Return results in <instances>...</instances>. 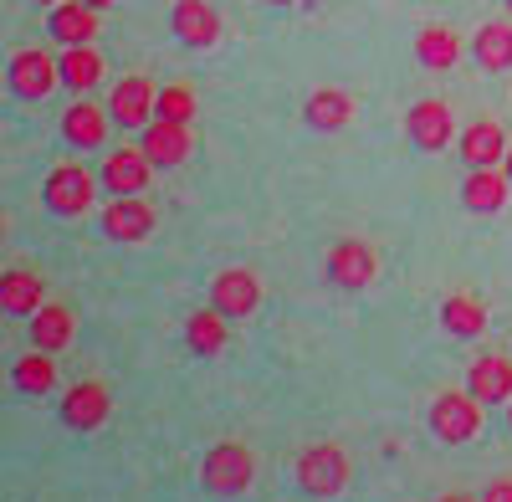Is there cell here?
<instances>
[{
	"label": "cell",
	"instance_id": "obj_1",
	"mask_svg": "<svg viewBox=\"0 0 512 502\" xmlns=\"http://www.w3.org/2000/svg\"><path fill=\"white\" fill-rule=\"evenodd\" d=\"M251 482H256V456H251V446L221 441V446L205 451V462H200V487H205V492L231 497V492H246Z\"/></svg>",
	"mask_w": 512,
	"mask_h": 502
},
{
	"label": "cell",
	"instance_id": "obj_2",
	"mask_svg": "<svg viewBox=\"0 0 512 502\" xmlns=\"http://www.w3.org/2000/svg\"><path fill=\"white\" fill-rule=\"evenodd\" d=\"M297 482H303V492H313V497H338L349 487V451L338 441L308 446L303 456H297Z\"/></svg>",
	"mask_w": 512,
	"mask_h": 502
},
{
	"label": "cell",
	"instance_id": "obj_3",
	"mask_svg": "<svg viewBox=\"0 0 512 502\" xmlns=\"http://www.w3.org/2000/svg\"><path fill=\"white\" fill-rule=\"evenodd\" d=\"M98 180L103 175H93V170H82V164H52V175H47V185H41V200H47V211L52 216H82L93 205V195H98Z\"/></svg>",
	"mask_w": 512,
	"mask_h": 502
},
{
	"label": "cell",
	"instance_id": "obj_4",
	"mask_svg": "<svg viewBox=\"0 0 512 502\" xmlns=\"http://www.w3.org/2000/svg\"><path fill=\"white\" fill-rule=\"evenodd\" d=\"M431 431L446 446H466L482 431V400L472 390H441L436 405H431Z\"/></svg>",
	"mask_w": 512,
	"mask_h": 502
},
{
	"label": "cell",
	"instance_id": "obj_5",
	"mask_svg": "<svg viewBox=\"0 0 512 502\" xmlns=\"http://www.w3.org/2000/svg\"><path fill=\"white\" fill-rule=\"evenodd\" d=\"M6 77H11V93L16 98H26V103H41L57 82H62V62L57 57H47L41 47H21L16 57H11V67H6Z\"/></svg>",
	"mask_w": 512,
	"mask_h": 502
},
{
	"label": "cell",
	"instance_id": "obj_6",
	"mask_svg": "<svg viewBox=\"0 0 512 502\" xmlns=\"http://www.w3.org/2000/svg\"><path fill=\"white\" fill-rule=\"evenodd\" d=\"M108 113L118 129H149V123L159 118V93H154V82L149 77H123L113 98H108Z\"/></svg>",
	"mask_w": 512,
	"mask_h": 502
},
{
	"label": "cell",
	"instance_id": "obj_7",
	"mask_svg": "<svg viewBox=\"0 0 512 502\" xmlns=\"http://www.w3.org/2000/svg\"><path fill=\"white\" fill-rule=\"evenodd\" d=\"M328 282L333 287H349V292H359V287H369L374 282V272H379V257H374V246L369 241H338L333 251H328Z\"/></svg>",
	"mask_w": 512,
	"mask_h": 502
},
{
	"label": "cell",
	"instance_id": "obj_8",
	"mask_svg": "<svg viewBox=\"0 0 512 502\" xmlns=\"http://www.w3.org/2000/svg\"><path fill=\"white\" fill-rule=\"evenodd\" d=\"M405 134H410V144H415V149H425V154H441V149L451 144V134H456L451 103H441V98H425V103H415V108H410V118H405Z\"/></svg>",
	"mask_w": 512,
	"mask_h": 502
},
{
	"label": "cell",
	"instance_id": "obj_9",
	"mask_svg": "<svg viewBox=\"0 0 512 502\" xmlns=\"http://www.w3.org/2000/svg\"><path fill=\"white\" fill-rule=\"evenodd\" d=\"M210 303H216L226 318H251L262 308V282H256L251 267H226L216 282H210Z\"/></svg>",
	"mask_w": 512,
	"mask_h": 502
},
{
	"label": "cell",
	"instance_id": "obj_10",
	"mask_svg": "<svg viewBox=\"0 0 512 502\" xmlns=\"http://www.w3.org/2000/svg\"><path fill=\"white\" fill-rule=\"evenodd\" d=\"M103 236L108 241H149L154 236V205L144 195H113V205L103 211Z\"/></svg>",
	"mask_w": 512,
	"mask_h": 502
},
{
	"label": "cell",
	"instance_id": "obj_11",
	"mask_svg": "<svg viewBox=\"0 0 512 502\" xmlns=\"http://www.w3.org/2000/svg\"><path fill=\"white\" fill-rule=\"evenodd\" d=\"M108 410H113L108 385H98V380H77V385L62 395V426H72V431H98V426L108 421Z\"/></svg>",
	"mask_w": 512,
	"mask_h": 502
},
{
	"label": "cell",
	"instance_id": "obj_12",
	"mask_svg": "<svg viewBox=\"0 0 512 502\" xmlns=\"http://www.w3.org/2000/svg\"><path fill=\"white\" fill-rule=\"evenodd\" d=\"M139 144H144V154L154 159V170H175V164H185L190 149H195L190 123H175V118H154Z\"/></svg>",
	"mask_w": 512,
	"mask_h": 502
},
{
	"label": "cell",
	"instance_id": "obj_13",
	"mask_svg": "<svg viewBox=\"0 0 512 502\" xmlns=\"http://www.w3.org/2000/svg\"><path fill=\"white\" fill-rule=\"evenodd\" d=\"M507 195H512V175L502 170V164H482V170H472L461 180V205H466V211H477V216L502 211Z\"/></svg>",
	"mask_w": 512,
	"mask_h": 502
},
{
	"label": "cell",
	"instance_id": "obj_14",
	"mask_svg": "<svg viewBox=\"0 0 512 502\" xmlns=\"http://www.w3.org/2000/svg\"><path fill=\"white\" fill-rule=\"evenodd\" d=\"M169 26H175V36L185 41V47L205 52L221 41V16L205 6V0H175V11H169Z\"/></svg>",
	"mask_w": 512,
	"mask_h": 502
},
{
	"label": "cell",
	"instance_id": "obj_15",
	"mask_svg": "<svg viewBox=\"0 0 512 502\" xmlns=\"http://www.w3.org/2000/svg\"><path fill=\"white\" fill-rule=\"evenodd\" d=\"M149 170H154V159L144 154V144H139V149H113V154L103 159V190H113V195H139V190H149Z\"/></svg>",
	"mask_w": 512,
	"mask_h": 502
},
{
	"label": "cell",
	"instance_id": "obj_16",
	"mask_svg": "<svg viewBox=\"0 0 512 502\" xmlns=\"http://www.w3.org/2000/svg\"><path fill=\"white\" fill-rule=\"evenodd\" d=\"M466 390H472L482 405H507L512 400V359L507 354H482L472 369H466Z\"/></svg>",
	"mask_w": 512,
	"mask_h": 502
},
{
	"label": "cell",
	"instance_id": "obj_17",
	"mask_svg": "<svg viewBox=\"0 0 512 502\" xmlns=\"http://www.w3.org/2000/svg\"><path fill=\"white\" fill-rule=\"evenodd\" d=\"M47 31L62 41V47H82V41H93L103 26H98V11L88 0H57L52 16H47Z\"/></svg>",
	"mask_w": 512,
	"mask_h": 502
},
{
	"label": "cell",
	"instance_id": "obj_18",
	"mask_svg": "<svg viewBox=\"0 0 512 502\" xmlns=\"http://www.w3.org/2000/svg\"><path fill=\"white\" fill-rule=\"evenodd\" d=\"M41 298H47V282H41V272H31V267H11L6 277H0V313L31 318V313L41 308Z\"/></svg>",
	"mask_w": 512,
	"mask_h": 502
},
{
	"label": "cell",
	"instance_id": "obj_19",
	"mask_svg": "<svg viewBox=\"0 0 512 502\" xmlns=\"http://www.w3.org/2000/svg\"><path fill=\"white\" fill-rule=\"evenodd\" d=\"M108 118L113 113H103L98 103H88L77 93V103L62 113V139L72 144V149H98L103 139H108Z\"/></svg>",
	"mask_w": 512,
	"mask_h": 502
},
{
	"label": "cell",
	"instance_id": "obj_20",
	"mask_svg": "<svg viewBox=\"0 0 512 502\" xmlns=\"http://www.w3.org/2000/svg\"><path fill=\"white\" fill-rule=\"evenodd\" d=\"M456 154L472 164V170H482V164H502L507 159V134L497 129V123H472V129H461V139H456Z\"/></svg>",
	"mask_w": 512,
	"mask_h": 502
},
{
	"label": "cell",
	"instance_id": "obj_21",
	"mask_svg": "<svg viewBox=\"0 0 512 502\" xmlns=\"http://www.w3.org/2000/svg\"><path fill=\"white\" fill-rule=\"evenodd\" d=\"M415 57H420V67H431V72H451L461 62V36L451 26H420L415 31Z\"/></svg>",
	"mask_w": 512,
	"mask_h": 502
},
{
	"label": "cell",
	"instance_id": "obj_22",
	"mask_svg": "<svg viewBox=\"0 0 512 502\" xmlns=\"http://www.w3.org/2000/svg\"><path fill=\"white\" fill-rule=\"evenodd\" d=\"M185 344H190V354H200V359H216V354L226 349V313H221L216 303L200 308V313H190Z\"/></svg>",
	"mask_w": 512,
	"mask_h": 502
},
{
	"label": "cell",
	"instance_id": "obj_23",
	"mask_svg": "<svg viewBox=\"0 0 512 502\" xmlns=\"http://www.w3.org/2000/svg\"><path fill=\"white\" fill-rule=\"evenodd\" d=\"M472 57L487 72H507L512 67V21H487L472 36Z\"/></svg>",
	"mask_w": 512,
	"mask_h": 502
},
{
	"label": "cell",
	"instance_id": "obj_24",
	"mask_svg": "<svg viewBox=\"0 0 512 502\" xmlns=\"http://www.w3.org/2000/svg\"><path fill=\"white\" fill-rule=\"evenodd\" d=\"M441 328L451 333V339H477V333L487 328V308L472 298V292H451V298L441 303Z\"/></svg>",
	"mask_w": 512,
	"mask_h": 502
},
{
	"label": "cell",
	"instance_id": "obj_25",
	"mask_svg": "<svg viewBox=\"0 0 512 502\" xmlns=\"http://www.w3.org/2000/svg\"><path fill=\"white\" fill-rule=\"evenodd\" d=\"M31 344L36 349H67L72 344V308H62V303H41L36 313H31Z\"/></svg>",
	"mask_w": 512,
	"mask_h": 502
},
{
	"label": "cell",
	"instance_id": "obj_26",
	"mask_svg": "<svg viewBox=\"0 0 512 502\" xmlns=\"http://www.w3.org/2000/svg\"><path fill=\"white\" fill-rule=\"evenodd\" d=\"M103 67H108V62L93 52V41H82V47H67V52H62V82H67L72 93L98 88V82H103Z\"/></svg>",
	"mask_w": 512,
	"mask_h": 502
},
{
	"label": "cell",
	"instance_id": "obj_27",
	"mask_svg": "<svg viewBox=\"0 0 512 502\" xmlns=\"http://www.w3.org/2000/svg\"><path fill=\"white\" fill-rule=\"evenodd\" d=\"M303 118L313 123V129L333 134V129H344V123L354 118V98H349V93H338V88H318V93L308 98Z\"/></svg>",
	"mask_w": 512,
	"mask_h": 502
},
{
	"label": "cell",
	"instance_id": "obj_28",
	"mask_svg": "<svg viewBox=\"0 0 512 502\" xmlns=\"http://www.w3.org/2000/svg\"><path fill=\"white\" fill-rule=\"evenodd\" d=\"M11 385L21 395H47L57 385V364H52V349H36V354H21L16 369H11Z\"/></svg>",
	"mask_w": 512,
	"mask_h": 502
},
{
	"label": "cell",
	"instance_id": "obj_29",
	"mask_svg": "<svg viewBox=\"0 0 512 502\" xmlns=\"http://www.w3.org/2000/svg\"><path fill=\"white\" fill-rule=\"evenodd\" d=\"M200 108H195V93L185 88V82H169V88L159 93V118H175V123H190Z\"/></svg>",
	"mask_w": 512,
	"mask_h": 502
},
{
	"label": "cell",
	"instance_id": "obj_30",
	"mask_svg": "<svg viewBox=\"0 0 512 502\" xmlns=\"http://www.w3.org/2000/svg\"><path fill=\"white\" fill-rule=\"evenodd\" d=\"M482 497H487V502H512V482H492Z\"/></svg>",
	"mask_w": 512,
	"mask_h": 502
},
{
	"label": "cell",
	"instance_id": "obj_31",
	"mask_svg": "<svg viewBox=\"0 0 512 502\" xmlns=\"http://www.w3.org/2000/svg\"><path fill=\"white\" fill-rule=\"evenodd\" d=\"M88 6H93V11H108V6H113V0H88Z\"/></svg>",
	"mask_w": 512,
	"mask_h": 502
},
{
	"label": "cell",
	"instance_id": "obj_32",
	"mask_svg": "<svg viewBox=\"0 0 512 502\" xmlns=\"http://www.w3.org/2000/svg\"><path fill=\"white\" fill-rule=\"evenodd\" d=\"M502 170H507V175H512V144H507V159H502Z\"/></svg>",
	"mask_w": 512,
	"mask_h": 502
},
{
	"label": "cell",
	"instance_id": "obj_33",
	"mask_svg": "<svg viewBox=\"0 0 512 502\" xmlns=\"http://www.w3.org/2000/svg\"><path fill=\"white\" fill-rule=\"evenodd\" d=\"M267 6H297V0H267Z\"/></svg>",
	"mask_w": 512,
	"mask_h": 502
},
{
	"label": "cell",
	"instance_id": "obj_34",
	"mask_svg": "<svg viewBox=\"0 0 512 502\" xmlns=\"http://www.w3.org/2000/svg\"><path fill=\"white\" fill-rule=\"evenodd\" d=\"M36 6H47V11H52V6H57V0H36Z\"/></svg>",
	"mask_w": 512,
	"mask_h": 502
},
{
	"label": "cell",
	"instance_id": "obj_35",
	"mask_svg": "<svg viewBox=\"0 0 512 502\" xmlns=\"http://www.w3.org/2000/svg\"><path fill=\"white\" fill-rule=\"evenodd\" d=\"M507 426H512V400H507Z\"/></svg>",
	"mask_w": 512,
	"mask_h": 502
},
{
	"label": "cell",
	"instance_id": "obj_36",
	"mask_svg": "<svg viewBox=\"0 0 512 502\" xmlns=\"http://www.w3.org/2000/svg\"><path fill=\"white\" fill-rule=\"evenodd\" d=\"M502 6H507V16H512V0H502Z\"/></svg>",
	"mask_w": 512,
	"mask_h": 502
}]
</instances>
